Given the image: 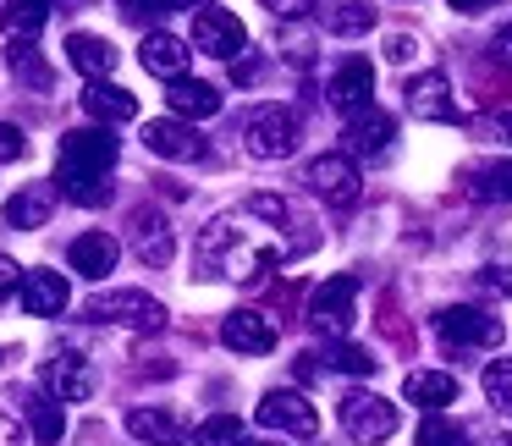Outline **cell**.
<instances>
[{"instance_id": "cell-20", "label": "cell", "mask_w": 512, "mask_h": 446, "mask_svg": "<svg viewBox=\"0 0 512 446\" xmlns=\"http://www.w3.org/2000/svg\"><path fill=\"white\" fill-rule=\"evenodd\" d=\"M83 111H89L94 122H105V127L133 122V116H138V94H127L122 83H89V89H83Z\"/></svg>"}, {"instance_id": "cell-43", "label": "cell", "mask_w": 512, "mask_h": 446, "mask_svg": "<svg viewBox=\"0 0 512 446\" xmlns=\"http://www.w3.org/2000/svg\"><path fill=\"white\" fill-rule=\"evenodd\" d=\"M446 6H452V12H463V17H474V12H490L496 0H446Z\"/></svg>"}, {"instance_id": "cell-25", "label": "cell", "mask_w": 512, "mask_h": 446, "mask_svg": "<svg viewBox=\"0 0 512 446\" xmlns=\"http://www.w3.org/2000/svg\"><path fill=\"white\" fill-rule=\"evenodd\" d=\"M50 221V188H23L6 199V226H17V232H34V226Z\"/></svg>"}, {"instance_id": "cell-42", "label": "cell", "mask_w": 512, "mask_h": 446, "mask_svg": "<svg viewBox=\"0 0 512 446\" xmlns=\"http://www.w3.org/2000/svg\"><path fill=\"white\" fill-rule=\"evenodd\" d=\"M479 287L485 292H512V276H501V270L490 265V270H479Z\"/></svg>"}, {"instance_id": "cell-4", "label": "cell", "mask_w": 512, "mask_h": 446, "mask_svg": "<svg viewBox=\"0 0 512 446\" xmlns=\"http://www.w3.org/2000/svg\"><path fill=\"white\" fill-rule=\"evenodd\" d=\"M342 424L358 446H380L397 435V402L375 397V391H347L342 397Z\"/></svg>"}, {"instance_id": "cell-30", "label": "cell", "mask_w": 512, "mask_h": 446, "mask_svg": "<svg viewBox=\"0 0 512 446\" xmlns=\"http://www.w3.org/2000/svg\"><path fill=\"white\" fill-rule=\"evenodd\" d=\"M468 193H479V199H512V160L474 166L468 171Z\"/></svg>"}, {"instance_id": "cell-29", "label": "cell", "mask_w": 512, "mask_h": 446, "mask_svg": "<svg viewBox=\"0 0 512 446\" xmlns=\"http://www.w3.org/2000/svg\"><path fill=\"white\" fill-rule=\"evenodd\" d=\"M248 215H259V221H276L281 232H298V226H309V215H303L298 204H287L281 193H254V199H248Z\"/></svg>"}, {"instance_id": "cell-21", "label": "cell", "mask_w": 512, "mask_h": 446, "mask_svg": "<svg viewBox=\"0 0 512 446\" xmlns=\"http://www.w3.org/2000/svg\"><path fill=\"white\" fill-rule=\"evenodd\" d=\"M188 61H193V50L182 45L177 34H149L144 39V67L155 72V78H166V83L188 78Z\"/></svg>"}, {"instance_id": "cell-18", "label": "cell", "mask_w": 512, "mask_h": 446, "mask_svg": "<svg viewBox=\"0 0 512 446\" xmlns=\"http://www.w3.org/2000/svg\"><path fill=\"white\" fill-rule=\"evenodd\" d=\"M166 105L182 122H204V116H221V89H215V83H199V78H177L166 94Z\"/></svg>"}, {"instance_id": "cell-6", "label": "cell", "mask_w": 512, "mask_h": 446, "mask_svg": "<svg viewBox=\"0 0 512 446\" xmlns=\"http://www.w3.org/2000/svg\"><path fill=\"white\" fill-rule=\"evenodd\" d=\"M353 298H358V281L353 276H331V281H320L314 287V298H309V325L320 336H347V325H353Z\"/></svg>"}, {"instance_id": "cell-39", "label": "cell", "mask_w": 512, "mask_h": 446, "mask_svg": "<svg viewBox=\"0 0 512 446\" xmlns=\"http://www.w3.org/2000/svg\"><path fill=\"white\" fill-rule=\"evenodd\" d=\"M413 56H419V45H413L408 34H391V39H386V61H391V67H408Z\"/></svg>"}, {"instance_id": "cell-40", "label": "cell", "mask_w": 512, "mask_h": 446, "mask_svg": "<svg viewBox=\"0 0 512 446\" xmlns=\"http://www.w3.org/2000/svg\"><path fill=\"white\" fill-rule=\"evenodd\" d=\"M116 6H122L127 17H133V23H144V17H155V12H166L171 0H116Z\"/></svg>"}, {"instance_id": "cell-27", "label": "cell", "mask_w": 512, "mask_h": 446, "mask_svg": "<svg viewBox=\"0 0 512 446\" xmlns=\"http://www.w3.org/2000/svg\"><path fill=\"white\" fill-rule=\"evenodd\" d=\"M23 408H28V424H34V441L39 446H56L61 430H67V408H61L56 397H28Z\"/></svg>"}, {"instance_id": "cell-1", "label": "cell", "mask_w": 512, "mask_h": 446, "mask_svg": "<svg viewBox=\"0 0 512 446\" xmlns=\"http://www.w3.org/2000/svg\"><path fill=\"white\" fill-rule=\"evenodd\" d=\"M298 133H303V122H298L292 105H259L243 122V144H248V155H259V160H287L292 149H298Z\"/></svg>"}, {"instance_id": "cell-35", "label": "cell", "mask_w": 512, "mask_h": 446, "mask_svg": "<svg viewBox=\"0 0 512 446\" xmlns=\"http://www.w3.org/2000/svg\"><path fill=\"white\" fill-rule=\"evenodd\" d=\"M56 188L67 193L72 204H105L111 199V182L105 177H56Z\"/></svg>"}, {"instance_id": "cell-41", "label": "cell", "mask_w": 512, "mask_h": 446, "mask_svg": "<svg viewBox=\"0 0 512 446\" xmlns=\"http://www.w3.org/2000/svg\"><path fill=\"white\" fill-rule=\"evenodd\" d=\"M17 287H23V270H17V259L0 254V298H12Z\"/></svg>"}, {"instance_id": "cell-33", "label": "cell", "mask_w": 512, "mask_h": 446, "mask_svg": "<svg viewBox=\"0 0 512 446\" xmlns=\"http://www.w3.org/2000/svg\"><path fill=\"white\" fill-rule=\"evenodd\" d=\"M419 446H468V430H463L457 419L424 413V424H419Z\"/></svg>"}, {"instance_id": "cell-12", "label": "cell", "mask_w": 512, "mask_h": 446, "mask_svg": "<svg viewBox=\"0 0 512 446\" xmlns=\"http://www.w3.org/2000/svg\"><path fill=\"white\" fill-rule=\"evenodd\" d=\"M221 342L232 347V353L259 358V353H270V347H276V320H270V314H259V309H237V314H226Z\"/></svg>"}, {"instance_id": "cell-14", "label": "cell", "mask_w": 512, "mask_h": 446, "mask_svg": "<svg viewBox=\"0 0 512 446\" xmlns=\"http://www.w3.org/2000/svg\"><path fill=\"white\" fill-rule=\"evenodd\" d=\"M116 259H122V243H116L111 232H83V237H72V248H67V265L78 270L83 281H105L116 270Z\"/></svg>"}, {"instance_id": "cell-31", "label": "cell", "mask_w": 512, "mask_h": 446, "mask_svg": "<svg viewBox=\"0 0 512 446\" xmlns=\"http://www.w3.org/2000/svg\"><path fill=\"white\" fill-rule=\"evenodd\" d=\"M193 441L199 446H248V424L237 413H215V419H204L193 430Z\"/></svg>"}, {"instance_id": "cell-9", "label": "cell", "mask_w": 512, "mask_h": 446, "mask_svg": "<svg viewBox=\"0 0 512 446\" xmlns=\"http://www.w3.org/2000/svg\"><path fill=\"white\" fill-rule=\"evenodd\" d=\"M369 94H375V61H369V56H347L342 67L331 72V83H325V100H331L342 116L364 111Z\"/></svg>"}, {"instance_id": "cell-23", "label": "cell", "mask_w": 512, "mask_h": 446, "mask_svg": "<svg viewBox=\"0 0 512 446\" xmlns=\"http://www.w3.org/2000/svg\"><path fill=\"white\" fill-rule=\"evenodd\" d=\"M402 391H408V402H413L419 413H441L446 402H457V380L441 375V369H413Z\"/></svg>"}, {"instance_id": "cell-3", "label": "cell", "mask_w": 512, "mask_h": 446, "mask_svg": "<svg viewBox=\"0 0 512 446\" xmlns=\"http://www.w3.org/2000/svg\"><path fill=\"white\" fill-rule=\"evenodd\" d=\"M83 320L127 325V331H160V325H166V309H160L149 292H100V298L83 303Z\"/></svg>"}, {"instance_id": "cell-46", "label": "cell", "mask_w": 512, "mask_h": 446, "mask_svg": "<svg viewBox=\"0 0 512 446\" xmlns=\"http://www.w3.org/2000/svg\"><path fill=\"white\" fill-rule=\"evenodd\" d=\"M496 446H512V435H501V441H496Z\"/></svg>"}, {"instance_id": "cell-28", "label": "cell", "mask_w": 512, "mask_h": 446, "mask_svg": "<svg viewBox=\"0 0 512 446\" xmlns=\"http://www.w3.org/2000/svg\"><path fill=\"white\" fill-rule=\"evenodd\" d=\"M325 369H331V375L369 380V375L380 369V358L369 353V347H358V342H331V353H325Z\"/></svg>"}, {"instance_id": "cell-32", "label": "cell", "mask_w": 512, "mask_h": 446, "mask_svg": "<svg viewBox=\"0 0 512 446\" xmlns=\"http://www.w3.org/2000/svg\"><path fill=\"white\" fill-rule=\"evenodd\" d=\"M325 28L342 34V39L369 34V28H375V6H336V12H325Z\"/></svg>"}, {"instance_id": "cell-7", "label": "cell", "mask_w": 512, "mask_h": 446, "mask_svg": "<svg viewBox=\"0 0 512 446\" xmlns=\"http://www.w3.org/2000/svg\"><path fill=\"white\" fill-rule=\"evenodd\" d=\"M265 430H281V435H298V441H309L314 430H320V413H314V402L303 397V391H265L259 397V413H254Z\"/></svg>"}, {"instance_id": "cell-34", "label": "cell", "mask_w": 512, "mask_h": 446, "mask_svg": "<svg viewBox=\"0 0 512 446\" xmlns=\"http://www.w3.org/2000/svg\"><path fill=\"white\" fill-rule=\"evenodd\" d=\"M485 402L496 413H512V358H496L485 369Z\"/></svg>"}, {"instance_id": "cell-26", "label": "cell", "mask_w": 512, "mask_h": 446, "mask_svg": "<svg viewBox=\"0 0 512 446\" xmlns=\"http://www.w3.org/2000/svg\"><path fill=\"white\" fill-rule=\"evenodd\" d=\"M50 6H56V0H12V6L0 12V28H6L12 39H34L39 28H45Z\"/></svg>"}, {"instance_id": "cell-37", "label": "cell", "mask_w": 512, "mask_h": 446, "mask_svg": "<svg viewBox=\"0 0 512 446\" xmlns=\"http://www.w3.org/2000/svg\"><path fill=\"white\" fill-rule=\"evenodd\" d=\"M474 133H479V138H490V144H507V149H512V111H490V116H479Z\"/></svg>"}, {"instance_id": "cell-24", "label": "cell", "mask_w": 512, "mask_h": 446, "mask_svg": "<svg viewBox=\"0 0 512 446\" xmlns=\"http://www.w3.org/2000/svg\"><path fill=\"white\" fill-rule=\"evenodd\" d=\"M127 435L133 441H149V446H177L182 441V424L160 408H133L127 413Z\"/></svg>"}, {"instance_id": "cell-16", "label": "cell", "mask_w": 512, "mask_h": 446, "mask_svg": "<svg viewBox=\"0 0 512 446\" xmlns=\"http://www.w3.org/2000/svg\"><path fill=\"white\" fill-rule=\"evenodd\" d=\"M45 386H50V397H56V402H89L94 369L83 364L78 353H56V358L45 364Z\"/></svg>"}, {"instance_id": "cell-5", "label": "cell", "mask_w": 512, "mask_h": 446, "mask_svg": "<svg viewBox=\"0 0 512 446\" xmlns=\"http://www.w3.org/2000/svg\"><path fill=\"white\" fill-rule=\"evenodd\" d=\"M435 331H441L452 347H496L501 336H507V325H501L490 309H479V303H452V309L435 314Z\"/></svg>"}, {"instance_id": "cell-19", "label": "cell", "mask_w": 512, "mask_h": 446, "mask_svg": "<svg viewBox=\"0 0 512 446\" xmlns=\"http://www.w3.org/2000/svg\"><path fill=\"white\" fill-rule=\"evenodd\" d=\"M67 61L89 83H105L116 72V45H111V39H100V34H72L67 39Z\"/></svg>"}, {"instance_id": "cell-8", "label": "cell", "mask_w": 512, "mask_h": 446, "mask_svg": "<svg viewBox=\"0 0 512 446\" xmlns=\"http://www.w3.org/2000/svg\"><path fill=\"white\" fill-rule=\"evenodd\" d=\"M193 45L215 61H237L248 50V28L237 23L232 12H221V6H204V12L193 17Z\"/></svg>"}, {"instance_id": "cell-47", "label": "cell", "mask_w": 512, "mask_h": 446, "mask_svg": "<svg viewBox=\"0 0 512 446\" xmlns=\"http://www.w3.org/2000/svg\"><path fill=\"white\" fill-rule=\"evenodd\" d=\"M0 358H6V353H0Z\"/></svg>"}, {"instance_id": "cell-45", "label": "cell", "mask_w": 512, "mask_h": 446, "mask_svg": "<svg viewBox=\"0 0 512 446\" xmlns=\"http://www.w3.org/2000/svg\"><path fill=\"white\" fill-rule=\"evenodd\" d=\"M501 45H512V28H501Z\"/></svg>"}, {"instance_id": "cell-36", "label": "cell", "mask_w": 512, "mask_h": 446, "mask_svg": "<svg viewBox=\"0 0 512 446\" xmlns=\"http://www.w3.org/2000/svg\"><path fill=\"white\" fill-rule=\"evenodd\" d=\"M12 72H17L23 83H34V89H50V67H45V61H39L28 45H17V50H12Z\"/></svg>"}, {"instance_id": "cell-38", "label": "cell", "mask_w": 512, "mask_h": 446, "mask_svg": "<svg viewBox=\"0 0 512 446\" xmlns=\"http://www.w3.org/2000/svg\"><path fill=\"white\" fill-rule=\"evenodd\" d=\"M23 155H28V138H23V127L0 122V166H12V160H23Z\"/></svg>"}, {"instance_id": "cell-15", "label": "cell", "mask_w": 512, "mask_h": 446, "mask_svg": "<svg viewBox=\"0 0 512 446\" xmlns=\"http://www.w3.org/2000/svg\"><path fill=\"white\" fill-rule=\"evenodd\" d=\"M17 298H23V314H39V320H50V314H61L72 303V287L61 270H28L23 287H17Z\"/></svg>"}, {"instance_id": "cell-44", "label": "cell", "mask_w": 512, "mask_h": 446, "mask_svg": "<svg viewBox=\"0 0 512 446\" xmlns=\"http://www.w3.org/2000/svg\"><path fill=\"white\" fill-rule=\"evenodd\" d=\"M171 6H182V12H204L210 0H171Z\"/></svg>"}, {"instance_id": "cell-22", "label": "cell", "mask_w": 512, "mask_h": 446, "mask_svg": "<svg viewBox=\"0 0 512 446\" xmlns=\"http://www.w3.org/2000/svg\"><path fill=\"white\" fill-rule=\"evenodd\" d=\"M133 248H138V259L144 265H171V226H166V215H155V210H138L133 215Z\"/></svg>"}, {"instance_id": "cell-13", "label": "cell", "mask_w": 512, "mask_h": 446, "mask_svg": "<svg viewBox=\"0 0 512 446\" xmlns=\"http://www.w3.org/2000/svg\"><path fill=\"white\" fill-rule=\"evenodd\" d=\"M144 144H149V155H160V160H199L204 155V138L193 133V122H182V116H160V122H149Z\"/></svg>"}, {"instance_id": "cell-11", "label": "cell", "mask_w": 512, "mask_h": 446, "mask_svg": "<svg viewBox=\"0 0 512 446\" xmlns=\"http://www.w3.org/2000/svg\"><path fill=\"white\" fill-rule=\"evenodd\" d=\"M408 111L419 116V122H463L446 72H419V78L408 83Z\"/></svg>"}, {"instance_id": "cell-2", "label": "cell", "mask_w": 512, "mask_h": 446, "mask_svg": "<svg viewBox=\"0 0 512 446\" xmlns=\"http://www.w3.org/2000/svg\"><path fill=\"white\" fill-rule=\"evenodd\" d=\"M111 166H116L111 127H72V133H61V166H56V177H105Z\"/></svg>"}, {"instance_id": "cell-10", "label": "cell", "mask_w": 512, "mask_h": 446, "mask_svg": "<svg viewBox=\"0 0 512 446\" xmlns=\"http://www.w3.org/2000/svg\"><path fill=\"white\" fill-rule=\"evenodd\" d=\"M303 182L331 204H353L358 199V166L347 155H314L309 171H303Z\"/></svg>"}, {"instance_id": "cell-17", "label": "cell", "mask_w": 512, "mask_h": 446, "mask_svg": "<svg viewBox=\"0 0 512 446\" xmlns=\"http://www.w3.org/2000/svg\"><path fill=\"white\" fill-rule=\"evenodd\" d=\"M391 138H397V116L391 111L364 105V111L347 116V144H353L358 155H380V149H391Z\"/></svg>"}]
</instances>
